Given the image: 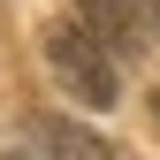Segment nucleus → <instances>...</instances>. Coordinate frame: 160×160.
Listing matches in <instances>:
<instances>
[{"label": "nucleus", "instance_id": "1", "mask_svg": "<svg viewBox=\"0 0 160 160\" xmlns=\"http://www.w3.org/2000/svg\"><path fill=\"white\" fill-rule=\"evenodd\" d=\"M46 69L53 84H61L69 99H84V107H114V92H122V76H114V53L99 46V38L76 23V15H61V23H46Z\"/></svg>", "mask_w": 160, "mask_h": 160}, {"label": "nucleus", "instance_id": "2", "mask_svg": "<svg viewBox=\"0 0 160 160\" xmlns=\"http://www.w3.org/2000/svg\"><path fill=\"white\" fill-rule=\"evenodd\" d=\"M8 160H114V145L92 137L84 122H69V114H31L8 137Z\"/></svg>", "mask_w": 160, "mask_h": 160}, {"label": "nucleus", "instance_id": "3", "mask_svg": "<svg viewBox=\"0 0 160 160\" xmlns=\"http://www.w3.org/2000/svg\"><path fill=\"white\" fill-rule=\"evenodd\" d=\"M69 8H76V23H84L107 53H130V46H145V38H152L145 0H69Z\"/></svg>", "mask_w": 160, "mask_h": 160}, {"label": "nucleus", "instance_id": "4", "mask_svg": "<svg viewBox=\"0 0 160 160\" xmlns=\"http://www.w3.org/2000/svg\"><path fill=\"white\" fill-rule=\"evenodd\" d=\"M145 15H152V31H160V0H145Z\"/></svg>", "mask_w": 160, "mask_h": 160}, {"label": "nucleus", "instance_id": "5", "mask_svg": "<svg viewBox=\"0 0 160 160\" xmlns=\"http://www.w3.org/2000/svg\"><path fill=\"white\" fill-rule=\"evenodd\" d=\"M152 114H160V92H152Z\"/></svg>", "mask_w": 160, "mask_h": 160}]
</instances>
